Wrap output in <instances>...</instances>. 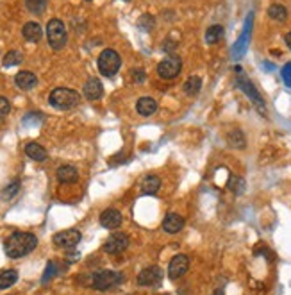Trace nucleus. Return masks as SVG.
<instances>
[{
    "label": "nucleus",
    "mask_w": 291,
    "mask_h": 295,
    "mask_svg": "<svg viewBox=\"0 0 291 295\" xmlns=\"http://www.w3.org/2000/svg\"><path fill=\"white\" fill-rule=\"evenodd\" d=\"M14 82L20 90H32L36 84H38V77H36L32 72H20L16 73V77H14Z\"/></svg>",
    "instance_id": "obj_18"
},
{
    "label": "nucleus",
    "mask_w": 291,
    "mask_h": 295,
    "mask_svg": "<svg viewBox=\"0 0 291 295\" xmlns=\"http://www.w3.org/2000/svg\"><path fill=\"white\" fill-rule=\"evenodd\" d=\"M122 213L118 210H106L100 215V226L106 227V229H118L122 226Z\"/></svg>",
    "instance_id": "obj_13"
},
{
    "label": "nucleus",
    "mask_w": 291,
    "mask_h": 295,
    "mask_svg": "<svg viewBox=\"0 0 291 295\" xmlns=\"http://www.w3.org/2000/svg\"><path fill=\"white\" fill-rule=\"evenodd\" d=\"M140 27H143V29L150 30L152 27H154V18L148 16V14H143L142 20H140Z\"/></svg>",
    "instance_id": "obj_35"
},
{
    "label": "nucleus",
    "mask_w": 291,
    "mask_h": 295,
    "mask_svg": "<svg viewBox=\"0 0 291 295\" xmlns=\"http://www.w3.org/2000/svg\"><path fill=\"white\" fill-rule=\"evenodd\" d=\"M227 188L231 190V192H234L236 195H241V193H245V188H247V184H245L243 177L231 176V179H229V183H227Z\"/></svg>",
    "instance_id": "obj_27"
},
{
    "label": "nucleus",
    "mask_w": 291,
    "mask_h": 295,
    "mask_svg": "<svg viewBox=\"0 0 291 295\" xmlns=\"http://www.w3.org/2000/svg\"><path fill=\"white\" fill-rule=\"evenodd\" d=\"M189 269V258L184 256V254H177V256L171 258L170 265H168V278L171 281L182 278V276L188 272Z\"/></svg>",
    "instance_id": "obj_10"
},
{
    "label": "nucleus",
    "mask_w": 291,
    "mask_h": 295,
    "mask_svg": "<svg viewBox=\"0 0 291 295\" xmlns=\"http://www.w3.org/2000/svg\"><path fill=\"white\" fill-rule=\"evenodd\" d=\"M36 247H38V238L32 233H13L4 244L5 256L11 258V260L27 256Z\"/></svg>",
    "instance_id": "obj_1"
},
{
    "label": "nucleus",
    "mask_w": 291,
    "mask_h": 295,
    "mask_svg": "<svg viewBox=\"0 0 291 295\" xmlns=\"http://www.w3.org/2000/svg\"><path fill=\"white\" fill-rule=\"evenodd\" d=\"M124 281V274L122 272H115V270H100L97 274L91 276L90 285L99 292H106L109 288L118 287Z\"/></svg>",
    "instance_id": "obj_4"
},
{
    "label": "nucleus",
    "mask_w": 291,
    "mask_h": 295,
    "mask_svg": "<svg viewBox=\"0 0 291 295\" xmlns=\"http://www.w3.org/2000/svg\"><path fill=\"white\" fill-rule=\"evenodd\" d=\"M16 281H18L16 270H4V272H0V290H7Z\"/></svg>",
    "instance_id": "obj_22"
},
{
    "label": "nucleus",
    "mask_w": 291,
    "mask_h": 295,
    "mask_svg": "<svg viewBox=\"0 0 291 295\" xmlns=\"http://www.w3.org/2000/svg\"><path fill=\"white\" fill-rule=\"evenodd\" d=\"M54 274H56V263H54V261H48L47 269H45V272H43L41 283H48L52 278H54Z\"/></svg>",
    "instance_id": "obj_31"
},
{
    "label": "nucleus",
    "mask_w": 291,
    "mask_h": 295,
    "mask_svg": "<svg viewBox=\"0 0 291 295\" xmlns=\"http://www.w3.org/2000/svg\"><path fill=\"white\" fill-rule=\"evenodd\" d=\"M25 154L29 156L30 159H34V161H45V159L48 158L47 150L43 149L39 143H36V141H30V143H27V145H25Z\"/></svg>",
    "instance_id": "obj_20"
},
{
    "label": "nucleus",
    "mask_w": 291,
    "mask_h": 295,
    "mask_svg": "<svg viewBox=\"0 0 291 295\" xmlns=\"http://www.w3.org/2000/svg\"><path fill=\"white\" fill-rule=\"evenodd\" d=\"M283 81H284V84L288 86V88H291V63H286L283 66Z\"/></svg>",
    "instance_id": "obj_33"
},
{
    "label": "nucleus",
    "mask_w": 291,
    "mask_h": 295,
    "mask_svg": "<svg viewBox=\"0 0 291 295\" xmlns=\"http://www.w3.org/2000/svg\"><path fill=\"white\" fill-rule=\"evenodd\" d=\"M56 177H57V181L63 184H73L79 181V172H77V168L72 167V165H64V167L57 168Z\"/></svg>",
    "instance_id": "obj_15"
},
{
    "label": "nucleus",
    "mask_w": 291,
    "mask_h": 295,
    "mask_svg": "<svg viewBox=\"0 0 291 295\" xmlns=\"http://www.w3.org/2000/svg\"><path fill=\"white\" fill-rule=\"evenodd\" d=\"M86 2H90V0H86Z\"/></svg>",
    "instance_id": "obj_37"
},
{
    "label": "nucleus",
    "mask_w": 291,
    "mask_h": 295,
    "mask_svg": "<svg viewBox=\"0 0 291 295\" xmlns=\"http://www.w3.org/2000/svg\"><path fill=\"white\" fill-rule=\"evenodd\" d=\"M180 70H182V61L177 56L166 57V59H163L157 64L159 77H163V79H175L180 73Z\"/></svg>",
    "instance_id": "obj_7"
},
{
    "label": "nucleus",
    "mask_w": 291,
    "mask_h": 295,
    "mask_svg": "<svg viewBox=\"0 0 291 295\" xmlns=\"http://www.w3.org/2000/svg\"><path fill=\"white\" fill-rule=\"evenodd\" d=\"M47 39L54 50H61L68 41V34H66V27H64L63 20L59 18H52L47 25Z\"/></svg>",
    "instance_id": "obj_5"
},
{
    "label": "nucleus",
    "mask_w": 291,
    "mask_h": 295,
    "mask_svg": "<svg viewBox=\"0 0 291 295\" xmlns=\"http://www.w3.org/2000/svg\"><path fill=\"white\" fill-rule=\"evenodd\" d=\"M227 141L232 149H245V145H247V141H245V136L241 131H232L227 136Z\"/></svg>",
    "instance_id": "obj_28"
},
{
    "label": "nucleus",
    "mask_w": 291,
    "mask_h": 295,
    "mask_svg": "<svg viewBox=\"0 0 291 295\" xmlns=\"http://www.w3.org/2000/svg\"><path fill=\"white\" fill-rule=\"evenodd\" d=\"M21 34H23V38H25L27 41L38 43L39 39L43 38L41 25H39L38 21H27L25 25H23V29H21Z\"/></svg>",
    "instance_id": "obj_17"
},
{
    "label": "nucleus",
    "mask_w": 291,
    "mask_h": 295,
    "mask_svg": "<svg viewBox=\"0 0 291 295\" xmlns=\"http://www.w3.org/2000/svg\"><path fill=\"white\" fill-rule=\"evenodd\" d=\"M163 281V270L159 267H148V269L142 270L140 276H138V285L140 287H154Z\"/></svg>",
    "instance_id": "obj_12"
},
{
    "label": "nucleus",
    "mask_w": 291,
    "mask_h": 295,
    "mask_svg": "<svg viewBox=\"0 0 291 295\" xmlns=\"http://www.w3.org/2000/svg\"><path fill=\"white\" fill-rule=\"evenodd\" d=\"M252 23H254V13H249L247 16V21H245V29L241 32L240 39L234 43V50H232V56L238 59L245 54V48L249 45V39H250V32H252Z\"/></svg>",
    "instance_id": "obj_11"
},
{
    "label": "nucleus",
    "mask_w": 291,
    "mask_h": 295,
    "mask_svg": "<svg viewBox=\"0 0 291 295\" xmlns=\"http://www.w3.org/2000/svg\"><path fill=\"white\" fill-rule=\"evenodd\" d=\"M97 64H99V70L104 77H113V75L120 70L122 57L118 56V52H115L113 48H106V50L100 52Z\"/></svg>",
    "instance_id": "obj_6"
},
{
    "label": "nucleus",
    "mask_w": 291,
    "mask_h": 295,
    "mask_svg": "<svg viewBox=\"0 0 291 295\" xmlns=\"http://www.w3.org/2000/svg\"><path fill=\"white\" fill-rule=\"evenodd\" d=\"M25 5L32 14H41L47 9L48 0H25Z\"/></svg>",
    "instance_id": "obj_29"
},
{
    "label": "nucleus",
    "mask_w": 291,
    "mask_h": 295,
    "mask_svg": "<svg viewBox=\"0 0 291 295\" xmlns=\"http://www.w3.org/2000/svg\"><path fill=\"white\" fill-rule=\"evenodd\" d=\"M9 111H11V102L5 97H0V118L9 115Z\"/></svg>",
    "instance_id": "obj_34"
},
{
    "label": "nucleus",
    "mask_w": 291,
    "mask_h": 295,
    "mask_svg": "<svg viewBox=\"0 0 291 295\" xmlns=\"http://www.w3.org/2000/svg\"><path fill=\"white\" fill-rule=\"evenodd\" d=\"M131 79H133V82H138V84H142V82H145L146 73L143 72L142 68H134V70H131Z\"/></svg>",
    "instance_id": "obj_32"
},
{
    "label": "nucleus",
    "mask_w": 291,
    "mask_h": 295,
    "mask_svg": "<svg viewBox=\"0 0 291 295\" xmlns=\"http://www.w3.org/2000/svg\"><path fill=\"white\" fill-rule=\"evenodd\" d=\"M236 72H238V77H236V84H238V88H240L241 91H243L247 97L252 100V104L256 106V109L261 115H266V106H265V98L261 97V93L257 91L256 86L250 82V79L245 75L243 72H241L240 66H236Z\"/></svg>",
    "instance_id": "obj_3"
},
{
    "label": "nucleus",
    "mask_w": 291,
    "mask_h": 295,
    "mask_svg": "<svg viewBox=\"0 0 291 295\" xmlns=\"http://www.w3.org/2000/svg\"><path fill=\"white\" fill-rule=\"evenodd\" d=\"M81 238V231H77V229H64V231H59L57 235H54V244L61 249H73L77 247Z\"/></svg>",
    "instance_id": "obj_9"
},
{
    "label": "nucleus",
    "mask_w": 291,
    "mask_h": 295,
    "mask_svg": "<svg viewBox=\"0 0 291 295\" xmlns=\"http://www.w3.org/2000/svg\"><path fill=\"white\" fill-rule=\"evenodd\" d=\"M202 88V79L198 75H191L188 81L184 82V93L186 95H197Z\"/></svg>",
    "instance_id": "obj_25"
},
{
    "label": "nucleus",
    "mask_w": 291,
    "mask_h": 295,
    "mask_svg": "<svg viewBox=\"0 0 291 295\" xmlns=\"http://www.w3.org/2000/svg\"><path fill=\"white\" fill-rule=\"evenodd\" d=\"M268 16L272 18V20L275 21H284L288 18V11L284 5L281 4H272L270 7H268Z\"/></svg>",
    "instance_id": "obj_23"
},
{
    "label": "nucleus",
    "mask_w": 291,
    "mask_h": 295,
    "mask_svg": "<svg viewBox=\"0 0 291 295\" xmlns=\"http://www.w3.org/2000/svg\"><path fill=\"white\" fill-rule=\"evenodd\" d=\"M48 102L50 106H54L56 109L66 111V109H73L81 102V95L72 88H56L52 90V93L48 95Z\"/></svg>",
    "instance_id": "obj_2"
},
{
    "label": "nucleus",
    "mask_w": 291,
    "mask_h": 295,
    "mask_svg": "<svg viewBox=\"0 0 291 295\" xmlns=\"http://www.w3.org/2000/svg\"><path fill=\"white\" fill-rule=\"evenodd\" d=\"M184 227V218L177 213H168L163 220V229L170 235H175Z\"/></svg>",
    "instance_id": "obj_16"
},
{
    "label": "nucleus",
    "mask_w": 291,
    "mask_h": 295,
    "mask_svg": "<svg viewBox=\"0 0 291 295\" xmlns=\"http://www.w3.org/2000/svg\"><path fill=\"white\" fill-rule=\"evenodd\" d=\"M284 39H286V45H288V47L291 48V32H288L286 38H284Z\"/></svg>",
    "instance_id": "obj_36"
},
{
    "label": "nucleus",
    "mask_w": 291,
    "mask_h": 295,
    "mask_svg": "<svg viewBox=\"0 0 291 295\" xmlns=\"http://www.w3.org/2000/svg\"><path fill=\"white\" fill-rule=\"evenodd\" d=\"M23 63V52L20 50H11L7 52L4 56V59H2V64L4 66H16V64Z\"/></svg>",
    "instance_id": "obj_26"
},
{
    "label": "nucleus",
    "mask_w": 291,
    "mask_h": 295,
    "mask_svg": "<svg viewBox=\"0 0 291 295\" xmlns=\"http://www.w3.org/2000/svg\"><path fill=\"white\" fill-rule=\"evenodd\" d=\"M20 192V183L18 181H14V183H11L9 186H5L2 192H0V199H4V201H9V199H13L16 193Z\"/></svg>",
    "instance_id": "obj_30"
},
{
    "label": "nucleus",
    "mask_w": 291,
    "mask_h": 295,
    "mask_svg": "<svg viewBox=\"0 0 291 295\" xmlns=\"http://www.w3.org/2000/svg\"><path fill=\"white\" fill-rule=\"evenodd\" d=\"M223 27L222 25H211L209 29H207L206 32V41L209 43V45H214V43H218L220 39L223 38Z\"/></svg>",
    "instance_id": "obj_24"
},
{
    "label": "nucleus",
    "mask_w": 291,
    "mask_h": 295,
    "mask_svg": "<svg viewBox=\"0 0 291 295\" xmlns=\"http://www.w3.org/2000/svg\"><path fill=\"white\" fill-rule=\"evenodd\" d=\"M161 188V179L157 176H146L142 183V192L146 195H155Z\"/></svg>",
    "instance_id": "obj_21"
},
{
    "label": "nucleus",
    "mask_w": 291,
    "mask_h": 295,
    "mask_svg": "<svg viewBox=\"0 0 291 295\" xmlns=\"http://www.w3.org/2000/svg\"><path fill=\"white\" fill-rule=\"evenodd\" d=\"M127 247H129V236L125 235V233H115V235H111L106 240V244H104L102 249H104V253L116 256V254L125 253Z\"/></svg>",
    "instance_id": "obj_8"
},
{
    "label": "nucleus",
    "mask_w": 291,
    "mask_h": 295,
    "mask_svg": "<svg viewBox=\"0 0 291 295\" xmlns=\"http://www.w3.org/2000/svg\"><path fill=\"white\" fill-rule=\"evenodd\" d=\"M136 111L142 116H150L157 111V102L152 97H142L136 102Z\"/></svg>",
    "instance_id": "obj_19"
},
{
    "label": "nucleus",
    "mask_w": 291,
    "mask_h": 295,
    "mask_svg": "<svg viewBox=\"0 0 291 295\" xmlns=\"http://www.w3.org/2000/svg\"><path fill=\"white\" fill-rule=\"evenodd\" d=\"M127 2H129V0H127Z\"/></svg>",
    "instance_id": "obj_38"
},
{
    "label": "nucleus",
    "mask_w": 291,
    "mask_h": 295,
    "mask_svg": "<svg viewBox=\"0 0 291 295\" xmlns=\"http://www.w3.org/2000/svg\"><path fill=\"white\" fill-rule=\"evenodd\" d=\"M82 93L88 100H99L104 93V86L102 82L99 81L97 77H90L86 81L84 88H82Z\"/></svg>",
    "instance_id": "obj_14"
}]
</instances>
